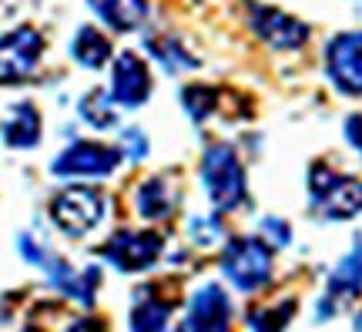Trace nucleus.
I'll return each instance as SVG.
<instances>
[{
  "label": "nucleus",
  "mask_w": 362,
  "mask_h": 332,
  "mask_svg": "<svg viewBox=\"0 0 362 332\" xmlns=\"http://www.w3.org/2000/svg\"><path fill=\"white\" fill-rule=\"evenodd\" d=\"M221 272L232 279L235 289L255 292L272 279V245L262 239H232L228 248L221 252Z\"/></svg>",
  "instance_id": "1"
},
{
  "label": "nucleus",
  "mask_w": 362,
  "mask_h": 332,
  "mask_svg": "<svg viewBox=\"0 0 362 332\" xmlns=\"http://www.w3.org/2000/svg\"><path fill=\"white\" fill-rule=\"evenodd\" d=\"M202 178H205L211 205L218 212H232L235 205H242V198H245V171H242L238 154L228 144H215V148L205 151V158H202Z\"/></svg>",
  "instance_id": "2"
},
{
  "label": "nucleus",
  "mask_w": 362,
  "mask_h": 332,
  "mask_svg": "<svg viewBox=\"0 0 362 332\" xmlns=\"http://www.w3.org/2000/svg\"><path fill=\"white\" fill-rule=\"evenodd\" d=\"M309 192L315 212L325 218H356L362 212V181L349 175H336L315 165L309 175Z\"/></svg>",
  "instance_id": "3"
},
{
  "label": "nucleus",
  "mask_w": 362,
  "mask_h": 332,
  "mask_svg": "<svg viewBox=\"0 0 362 332\" xmlns=\"http://www.w3.org/2000/svg\"><path fill=\"white\" fill-rule=\"evenodd\" d=\"M51 218L64 235L81 239L104 218V195L94 192V188H67L54 198Z\"/></svg>",
  "instance_id": "4"
},
{
  "label": "nucleus",
  "mask_w": 362,
  "mask_h": 332,
  "mask_svg": "<svg viewBox=\"0 0 362 332\" xmlns=\"http://www.w3.org/2000/svg\"><path fill=\"white\" fill-rule=\"evenodd\" d=\"M44 38L34 27H13L0 38V81H24L37 71Z\"/></svg>",
  "instance_id": "5"
},
{
  "label": "nucleus",
  "mask_w": 362,
  "mask_h": 332,
  "mask_svg": "<svg viewBox=\"0 0 362 332\" xmlns=\"http://www.w3.org/2000/svg\"><path fill=\"white\" fill-rule=\"evenodd\" d=\"M325 67H329V77L342 94H352L359 98L362 94V30H352V34H339L329 51H325Z\"/></svg>",
  "instance_id": "6"
},
{
  "label": "nucleus",
  "mask_w": 362,
  "mask_h": 332,
  "mask_svg": "<svg viewBox=\"0 0 362 332\" xmlns=\"http://www.w3.org/2000/svg\"><path fill=\"white\" fill-rule=\"evenodd\" d=\"M121 161V151L107 148V144H94V141H81L64 154H57L54 161V175L61 178H104L111 175Z\"/></svg>",
  "instance_id": "7"
},
{
  "label": "nucleus",
  "mask_w": 362,
  "mask_h": 332,
  "mask_svg": "<svg viewBox=\"0 0 362 332\" xmlns=\"http://www.w3.org/2000/svg\"><path fill=\"white\" fill-rule=\"evenodd\" d=\"M161 245H165V239L158 231H117L104 245V258L115 262L121 272H141V268L158 262Z\"/></svg>",
  "instance_id": "8"
},
{
  "label": "nucleus",
  "mask_w": 362,
  "mask_h": 332,
  "mask_svg": "<svg viewBox=\"0 0 362 332\" xmlns=\"http://www.w3.org/2000/svg\"><path fill=\"white\" fill-rule=\"evenodd\" d=\"M252 27H255V34H259L265 44L279 47V51H296V47H302L305 38H309V27L302 24V21L275 11V7H255V11H252Z\"/></svg>",
  "instance_id": "9"
},
{
  "label": "nucleus",
  "mask_w": 362,
  "mask_h": 332,
  "mask_svg": "<svg viewBox=\"0 0 362 332\" xmlns=\"http://www.w3.org/2000/svg\"><path fill=\"white\" fill-rule=\"evenodd\" d=\"M111 88H115V101L128 104V108H138V104L148 101V94H151V74H148V64H144L138 54L124 51L121 57L115 61V81H111Z\"/></svg>",
  "instance_id": "10"
},
{
  "label": "nucleus",
  "mask_w": 362,
  "mask_h": 332,
  "mask_svg": "<svg viewBox=\"0 0 362 332\" xmlns=\"http://www.w3.org/2000/svg\"><path fill=\"white\" fill-rule=\"evenodd\" d=\"M232 319V306H228V295L221 292L218 285H205L202 292L192 299V309H188V319L185 326L188 329H225Z\"/></svg>",
  "instance_id": "11"
},
{
  "label": "nucleus",
  "mask_w": 362,
  "mask_h": 332,
  "mask_svg": "<svg viewBox=\"0 0 362 332\" xmlns=\"http://www.w3.org/2000/svg\"><path fill=\"white\" fill-rule=\"evenodd\" d=\"M90 7L111 30H134L148 17V0H90Z\"/></svg>",
  "instance_id": "12"
},
{
  "label": "nucleus",
  "mask_w": 362,
  "mask_h": 332,
  "mask_svg": "<svg viewBox=\"0 0 362 332\" xmlns=\"http://www.w3.org/2000/svg\"><path fill=\"white\" fill-rule=\"evenodd\" d=\"M4 141L11 148H34L40 141V118H37V108L30 101L17 104L11 111V118L4 121Z\"/></svg>",
  "instance_id": "13"
},
{
  "label": "nucleus",
  "mask_w": 362,
  "mask_h": 332,
  "mask_svg": "<svg viewBox=\"0 0 362 332\" xmlns=\"http://www.w3.org/2000/svg\"><path fill=\"white\" fill-rule=\"evenodd\" d=\"M138 212L144 218H168L175 212V192H171V181L168 178H148L138 188Z\"/></svg>",
  "instance_id": "14"
},
{
  "label": "nucleus",
  "mask_w": 362,
  "mask_h": 332,
  "mask_svg": "<svg viewBox=\"0 0 362 332\" xmlns=\"http://www.w3.org/2000/svg\"><path fill=\"white\" fill-rule=\"evenodd\" d=\"M71 54L84 67H104L107 57H111V40L104 38L101 30H94V27H81L74 44H71Z\"/></svg>",
  "instance_id": "15"
},
{
  "label": "nucleus",
  "mask_w": 362,
  "mask_h": 332,
  "mask_svg": "<svg viewBox=\"0 0 362 332\" xmlns=\"http://www.w3.org/2000/svg\"><path fill=\"white\" fill-rule=\"evenodd\" d=\"M362 289V245H356V252L349 258H342V265L332 272L329 282V295L332 299H349Z\"/></svg>",
  "instance_id": "16"
},
{
  "label": "nucleus",
  "mask_w": 362,
  "mask_h": 332,
  "mask_svg": "<svg viewBox=\"0 0 362 332\" xmlns=\"http://www.w3.org/2000/svg\"><path fill=\"white\" fill-rule=\"evenodd\" d=\"M81 118L88 121L90 128H115V101H111V94H104V91H90L81 98Z\"/></svg>",
  "instance_id": "17"
},
{
  "label": "nucleus",
  "mask_w": 362,
  "mask_h": 332,
  "mask_svg": "<svg viewBox=\"0 0 362 332\" xmlns=\"http://www.w3.org/2000/svg\"><path fill=\"white\" fill-rule=\"evenodd\" d=\"M148 51L155 54L158 64H165V71H188V67H198L194 64L192 54H185L175 38H151L148 40Z\"/></svg>",
  "instance_id": "18"
},
{
  "label": "nucleus",
  "mask_w": 362,
  "mask_h": 332,
  "mask_svg": "<svg viewBox=\"0 0 362 332\" xmlns=\"http://www.w3.org/2000/svg\"><path fill=\"white\" fill-rule=\"evenodd\" d=\"M181 101H185V108H188V115H192L194 121H205V118L215 111V91L202 88V84H192V88H185Z\"/></svg>",
  "instance_id": "19"
},
{
  "label": "nucleus",
  "mask_w": 362,
  "mask_h": 332,
  "mask_svg": "<svg viewBox=\"0 0 362 332\" xmlns=\"http://www.w3.org/2000/svg\"><path fill=\"white\" fill-rule=\"evenodd\" d=\"M134 329H165L168 326V306H158V302H141L131 316Z\"/></svg>",
  "instance_id": "20"
},
{
  "label": "nucleus",
  "mask_w": 362,
  "mask_h": 332,
  "mask_svg": "<svg viewBox=\"0 0 362 332\" xmlns=\"http://www.w3.org/2000/svg\"><path fill=\"white\" fill-rule=\"evenodd\" d=\"M288 319H292V302H282V309H279V312H265V316H262V312H255L248 322H252L255 329H279V326H285Z\"/></svg>",
  "instance_id": "21"
},
{
  "label": "nucleus",
  "mask_w": 362,
  "mask_h": 332,
  "mask_svg": "<svg viewBox=\"0 0 362 332\" xmlns=\"http://www.w3.org/2000/svg\"><path fill=\"white\" fill-rule=\"evenodd\" d=\"M262 235L269 239L272 248H282V245H288V239H292V231H288V225H285L282 218H265V222H262Z\"/></svg>",
  "instance_id": "22"
},
{
  "label": "nucleus",
  "mask_w": 362,
  "mask_h": 332,
  "mask_svg": "<svg viewBox=\"0 0 362 332\" xmlns=\"http://www.w3.org/2000/svg\"><path fill=\"white\" fill-rule=\"evenodd\" d=\"M218 235H221L218 222H205V218H194V222H192V239H194L198 245L218 242Z\"/></svg>",
  "instance_id": "23"
},
{
  "label": "nucleus",
  "mask_w": 362,
  "mask_h": 332,
  "mask_svg": "<svg viewBox=\"0 0 362 332\" xmlns=\"http://www.w3.org/2000/svg\"><path fill=\"white\" fill-rule=\"evenodd\" d=\"M124 154H128V158H144V154H148V138H144L138 128L124 131Z\"/></svg>",
  "instance_id": "24"
},
{
  "label": "nucleus",
  "mask_w": 362,
  "mask_h": 332,
  "mask_svg": "<svg viewBox=\"0 0 362 332\" xmlns=\"http://www.w3.org/2000/svg\"><path fill=\"white\" fill-rule=\"evenodd\" d=\"M346 134H349V141L356 144V151L362 154V115H352L349 121H346Z\"/></svg>",
  "instance_id": "25"
},
{
  "label": "nucleus",
  "mask_w": 362,
  "mask_h": 332,
  "mask_svg": "<svg viewBox=\"0 0 362 332\" xmlns=\"http://www.w3.org/2000/svg\"><path fill=\"white\" fill-rule=\"evenodd\" d=\"M356 329H362V312H359V316H356Z\"/></svg>",
  "instance_id": "26"
}]
</instances>
